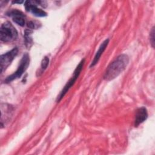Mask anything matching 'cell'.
Returning a JSON list of instances; mask_svg holds the SVG:
<instances>
[{
  "label": "cell",
  "mask_w": 155,
  "mask_h": 155,
  "mask_svg": "<svg viewBox=\"0 0 155 155\" xmlns=\"http://www.w3.org/2000/svg\"><path fill=\"white\" fill-rule=\"evenodd\" d=\"M18 36L16 28L9 22L3 23L0 29V39L4 42L13 41Z\"/></svg>",
  "instance_id": "7a4b0ae2"
},
{
  "label": "cell",
  "mask_w": 155,
  "mask_h": 155,
  "mask_svg": "<svg viewBox=\"0 0 155 155\" xmlns=\"http://www.w3.org/2000/svg\"><path fill=\"white\" fill-rule=\"evenodd\" d=\"M27 26L30 29H33L35 28V24L33 21H30L27 23Z\"/></svg>",
  "instance_id": "5bb4252c"
},
{
  "label": "cell",
  "mask_w": 155,
  "mask_h": 155,
  "mask_svg": "<svg viewBox=\"0 0 155 155\" xmlns=\"http://www.w3.org/2000/svg\"><path fill=\"white\" fill-rule=\"evenodd\" d=\"M37 5L35 1H26L24 4L25 10L31 13L33 15L38 17L46 16L47 15V13L42 9L39 8L36 6Z\"/></svg>",
  "instance_id": "8992f818"
},
{
  "label": "cell",
  "mask_w": 155,
  "mask_h": 155,
  "mask_svg": "<svg viewBox=\"0 0 155 155\" xmlns=\"http://www.w3.org/2000/svg\"><path fill=\"white\" fill-rule=\"evenodd\" d=\"M7 15L9 16L12 17L13 21L20 26L22 27L25 25V15L22 12L16 9H13L8 11L7 13Z\"/></svg>",
  "instance_id": "52a82bcc"
},
{
  "label": "cell",
  "mask_w": 155,
  "mask_h": 155,
  "mask_svg": "<svg viewBox=\"0 0 155 155\" xmlns=\"http://www.w3.org/2000/svg\"><path fill=\"white\" fill-rule=\"evenodd\" d=\"M84 61L85 60L83 59L82 61H81V62L78 64V65L76 67V69L74 70V72H73V75L72 76V77L69 79V81L67 82V84H65V85L64 86V87L63 88V89L62 90V91H61L60 94H59V96L57 97L56 99V102H59L63 97L65 95V94L67 93V91L70 90V88L72 87V85L74 84V82H76V79H78V78L79 77L81 70H82L83 68V65L84 64Z\"/></svg>",
  "instance_id": "3957f363"
},
{
  "label": "cell",
  "mask_w": 155,
  "mask_h": 155,
  "mask_svg": "<svg viewBox=\"0 0 155 155\" xmlns=\"http://www.w3.org/2000/svg\"><path fill=\"white\" fill-rule=\"evenodd\" d=\"M32 33V31L31 29H27L25 31V44L28 47H30V45L32 43V39L30 37V34Z\"/></svg>",
  "instance_id": "8fae6325"
},
{
  "label": "cell",
  "mask_w": 155,
  "mask_h": 155,
  "mask_svg": "<svg viewBox=\"0 0 155 155\" xmlns=\"http://www.w3.org/2000/svg\"><path fill=\"white\" fill-rule=\"evenodd\" d=\"M1 125L9 120L10 117L12 116V112L13 111L12 108L10 105L3 104L1 105Z\"/></svg>",
  "instance_id": "9c48e42d"
},
{
  "label": "cell",
  "mask_w": 155,
  "mask_h": 155,
  "mask_svg": "<svg viewBox=\"0 0 155 155\" xmlns=\"http://www.w3.org/2000/svg\"><path fill=\"white\" fill-rule=\"evenodd\" d=\"M150 42H151L153 47L154 45V28L153 27L151 31L150 32Z\"/></svg>",
  "instance_id": "4fadbf2b"
},
{
  "label": "cell",
  "mask_w": 155,
  "mask_h": 155,
  "mask_svg": "<svg viewBox=\"0 0 155 155\" xmlns=\"http://www.w3.org/2000/svg\"><path fill=\"white\" fill-rule=\"evenodd\" d=\"M48 63H49V58L47 56H45L41 62V69H40L39 73H42L47 68Z\"/></svg>",
  "instance_id": "7c38bea8"
},
{
  "label": "cell",
  "mask_w": 155,
  "mask_h": 155,
  "mask_svg": "<svg viewBox=\"0 0 155 155\" xmlns=\"http://www.w3.org/2000/svg\"><path fill=\"white\" fill-rule=\"evenodd\" d=\"M128 62L129 58L127 54H120L108 66L104 74V79L109 81L117 78L126 68Z\"/></svg>",
  "instance_id": "6da1fadb"
},
{
  "label": "cell",
  "mask_w": 155,
  "mask_h": 155,
  "mask_svg": "<svg viewBox=\"0 0 155 155\" xmlns=\"http://www.w3.org/2000/svg\"><path fill=\"white\" fill-rule=\"evenodd\" d=\"M29 64H30L29 55L27 53H25L23 55L20 61V64L17 70L13 74L7 77V78L5 80V82L9 83L16 79L19 78L22 75V74L25 71V70L27 69L29 65Z\"/></svg>",
  "instance_id": "277c9868"
},
{
  "label": "cell",
  "mask_w": 155,
  "mask_h": 155,
  "mask_svg": "<svg viewBox=\"0 0 155 155\" xmlns=\"http://www.w3.org/2000/svg\"><path fill=\"white\" fill-rule=\"evenodd\" d=\"M23 2V1H13V3H18V4H21V3H22Z\"/></svg>",
  "instance_id": "9a60e30c"
},
{
  "label": "cell",
  "mask_w": 155,
  "mask_h": 155,
  "mask_svg": "<svg viewBox=\"0 0 155 155\" xmlns=\"http://www.w3.org/2000/svg\"><path fill=\"white\" fill-rule=\"evenodd\" d=\"M108 42H109V39H105V40L102 43V44H101V46L99 47V48L97 51L96 52V54H95V56H94V59H93V61H92V62H91V65H90V67H94V66L98 62V61H99V59H100L101 55L102 54L103 52L104 51V50H105L106 47H107V45H108Z\"/></svg>",
  "instance_id": "30bf717a"
},
{
  "label": "cell",
  "mask_w": 155,
  "mask_h": 155,
  "mask_svg": "<svg viewBox=\"0 0 155 155\" xmlns=\"http://www.w3.org/2000/svg\"><path fill=\"white\" fill-rule=\"evenodd\" d=\"M18 49L17 47L13 48L10 51L2 54L0 58V68L1 72L2 73L8 65L11 64L12 61L14 59L15 56L17 55Z\"/></svg>",
  "instance_id": "5b68a950"
},
{
  "label": "cell",
  "mask_w": 155,
  "mask_h": 155,
  "mask_svg": "<svg viewBox=\"0 0 155 155\" xmlns=\"http://www.w3.org/2000/svg\"><path fill=\"white\" fill-rule=\"evenodd\" d=\"M148 117L147 110L144 107H140L136 110L135 119H134V126L137 127L139 125L144 122Z\"/></svg>",
  "instance_id": "ba28073f"
}]
</instances>
